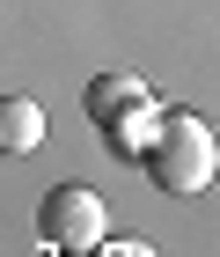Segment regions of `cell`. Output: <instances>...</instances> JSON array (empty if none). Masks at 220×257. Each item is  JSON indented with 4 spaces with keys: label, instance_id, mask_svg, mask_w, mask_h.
Wrapping results in <instances>:
<instances>
[{
    "label": "cell",
    "instance_id": "obj_1",
    "mask_svg": "<svg viewBox=\"0 0 220 257\" xmlns=\"http://www.w3.org/2000/svg\"><path fill=\"white\" fill-rule=\"evenodd\" d=\"M140 162H147V177H154V191L198 198L205 184H213V169H220V140H213V125H205V118L169 110V118H161V140L147 147Z\"/></svg>",
    "mask_w": 220,
    "mask_h": 257
},
{
    "label": "cell",
    "instance_id": "obj_5",
    "mask_svg": "<svg viewBox=\"0 0 220 257\" xmlns=\"http://www.w3.org/2000/svg\"><path fill=\"white\" fill-rule=\"evenodd\" d=\"M37 140H44V110L30 96H8L0 103V147H8V155H30Z\"/></svg>",
    "mask_w": 220,
    "mask_h": 257
},
{
    "label": "cell",
    "instance_id": "obj_3",
    "mask_svg": "<svg viewBox=\"0 0 220 257\" xmlns=\"http://www.w3.org/2000/svg\"><path fill=\"white\" fill-rule=\"evenodd\" d=\"M132 103H147V81H140V74H96V81H88V88H81V110H88V118H96V125L125 118Z\"/></svg>",
    "mask_w": 220,
    "mask_h": 257
},
{
    "label": "cell",
    "instance_id": "obj_2",
    "mask_svg": "<svg viewBox=\"0 0 220 257\" xmlns=\"http://www.w3.org/2000/svg\"><path fill=\"white\" fill-rule=\"evenodd\" d=\"M103 228H110V206H103V191H88V184H52L37 206V235L52 242V250H103Z\"/></svg>",
    "mask_w": 220,
    "mask_h": 257
},
{
    "label": "cell",
    "instance_id": "obj_4",
    "mask_svg": "<svg viewBox=\"0 0 220 257\" xmlns=\"http://www.w3.org/2000/svg\"><path fill=\"white\" fill-rule=\"evenodd\" d=\"M161 118H169V110H161L154 96H147V103H132L125 118H110V125H103V140H110V155H125V162H132V155H147V147L161 140Z\"/></svg>",
    "mask_w": 220,
    "mask_h": 257
},
{
    "label": "cell",
    "instance_id": "obj_6",
    "mask_svg": "<svg viewBox=\"0 0 220 257\" xmlns=\"http://www.w3.org/2000/svg\"><path fill=\"white\" fill-rule=\"evenodd\" d=\"M103 257H154V250H140V242H132V250H103Z\"/></svg>",
    "mask_w": 220,
    "mask_h": 257
},
{
    "label": "cell",
    "instance_id": "obj_7",
    "mask_svg": "<svg viewBox=\"0 0 220 257\" xmlns=\"http://www.w3.org/2000/svg\"><path fill=\"white\" fill-rule=\"evenodd\" d=\"M44 257H74V250H52V242H44Z\"/></svg>",
    "mask_w": 220,
    "mask_h": 257
}]
</instances>
